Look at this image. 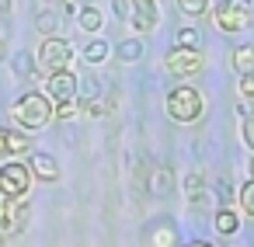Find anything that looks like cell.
Wrapping results in <instances>:
<instances>
[{
  "label": "cell",
  "instance_id": "1",
  "mask_svg": "<svg viewBox=\"0 0 254 247\" xmlns=\"http://www.w3.org/2000/svg\"><path fill=\"white\" fill-rule=\"evenodd\" d=\"M11 115H14V122H21L25 129H42V125L56 115V108H53V98L32 91V94H25V98L11 108Z\"/></svg>",
  "mask_w": 254,
  "mask_h": 247
},
{
  "label": "cell",
  "instance_id": "2",
  "mask_svg": "<svg viewBox=\"0 0 254 247\" xmlns=\"http://www.w3.org/2000/svg\"><path fill=\"white\" fill-rule=\"evenodd\" d=\"M167 115L174 122H195L202 115V94L195 87H174L167 94Z\"/></svg>",
  "mask_w": 254,
  "mask_h": 247
},
{
  "label": "cell",
  "instance_id": "3",
  "mask_svg": "<svg viewBox=\"0 0 254 247\" xmlns=\"http://www.w3.org/2000/svg\"><path fill=\"white\" fill-rule=\"evenodd\" d=\"M251 21H254V11H251L247 0H230V4H223L216 11V25L223 32H244Z\"/></svg>",
  "mask_w": 254,
  "mask_h": 247
},
{
  "label": "cell",
  "instance_id": "4",
  "mask_svg": "<svg viewBox=\"0 0 254 247\" xmlns=\"http://www.w3.org/2000/svg\"><path fill=\"white\" fill-rule=\"evenodd\" d=\"M70 66V46L63 39H46L42 49H39V70L49 77L56 70H66Z\"/></svg>",
  "mask_w": 254,
  "mask_h": 247
},
{
  "label": "cell",
  "instance_id": "5",
  "mask_svg": "<svg viewBox=\"0 0 254 247\" xmlns=\"http://www.w3.org/2000/svg\"><path fill=\"white\" fill-rule=\"evenodd\" d=\"M28 185H32V171L21 167V164H7V167H0V188H4V195L11 202L25 198L28 195Z\"/></svg>",
  "mask_w": 254,
  "mask_h": 247
},
{
  "label": "cell",
  "instance_id": "6",
  "mask_svg": "<svg viewBox=\"0 0 254 247\" xmlns=\"http://www.w3.org/2000/svg\"><path fill=\"white\" fill-rule=\"evenodd\" d=\"M167 70H171L174 77H191V73L202 70V53L191 49V46H174V49L167 53Z\"/></svg>",
  "mask_w": 254,
  "mask_h": 247
},
{
  "label": "cell",
  "instance_id": "7",
  "mask_svg": "<svg viewBox=\"0 0 254 247\" xmlns=\"http://www.w3.org/2000/svg\"><path fill=\"white\" fill-rule=\"evenodd\" d=\"M49 98H53V101H73V98H77V77H73L70 70L49 73Z\"/></svg>",
  "mask_w": 254,
  "mask_h": 247
},
{
  "label": "cell",
  "instance_id": "8",
  "mask_svg": "<svg viewBox=\"0 0 254 247\" xmlns=\"http://www.w3.org/2000/svg\"><path fill=\"white\" fill-rule=\"evenodd\" d=\"M129 21H132L136 32H150V28L160 21L157 0H132V14H129Z\"/></svg>",
  "mask_w": 254,
  "mask_h": 247
},
{
  "label": "cell",
  "instance_id": "9",
  "mask_svg": "<svg viewBox=\"0 0 254 247\" xmlns=\"http://www.w3.org/2000/svg\"><path fill=\"white\" fill-rule=\"evenodd\" d=\"M28 171H32V178H39V181H56V178H60V164H56L49 153H32Z\"/></svg>",
  "mask_w": 254,
  "mask_h": 247
},
{
  "label": "cell",
  "instance_id": "10",
  "mask_svg": "<svg viewBox=\"0 0 254 247\" xmlns=\"http://www.w3.org/2000/svg\"><path fill=\"white\" fill-rule=\"evenodd\" d=\"M233 70H237L240 77L254 73V46H240V49H233Z\"/></svg>",
  "mask_w": 254,
  "mask_h": 247
},
{
  "label": "cell",
  "instance_id": "11",
  "mask_svg": "<svg viewBox=\"0 0 254 247\" xmlns=\"http://www.w3.org/2000/svg\"><path fill=\"white\" fill-rule=\"evenodd\" d=\"M216 230H219L223 237L237 233V230H240V219H237V212H233V209H219V212H216Z\"/></svg>",
  "mask_w": 254,
  "mask_h": 247
},
{
  "label": "cell",
  "instance_id": "12",
  "mask_svg": "<svg viewBox=\"0 0 254 247\" xmlns=\"http://www.w3.org/2000/svg\"><path fill=\"white\" fill-rule=\"evenodd\" d=\"M0 136H4V150L7 153H25L28 150V139L21 132H0Z\"/></svg>",
  "mask_w": 254,
  "mask_h": 247
},
{
  "label": "cell",
  "instance_id": "13",
  "mask_svg": "<svg viewBox=\"0 0 254 247\" xmlns=\"http://www.w3.org/2000/svg\"><path fill=\"white\" fill-rule=\"evenodd\" d=\"M80 28H84V32H98V28H101V11L84 7V11H80Z\"/></svg>",
  "mask_w": 254,
  "mask_h": 247
},
{
  "label": "cell",
  "instance_id": "14",
  "mask_svg": "<svg viewBox=\"0 0 254 247\" xmlns=\"http://www.w3.org/2000/svg\"><path fill=\"white\" fill-rule=\"evenodd\" d=\"M84 60H87V63H105V60H108V46H105V42H91V46L84 49Z\"/></svg>",
  "mask_w": 254,
  "mask_h": 247
},
{
  "label": "cell",
  "instance_id": "15",
  "mask_svg": "<svg viewBox=\"0 0 254 247\" xmlns=\"http://www.w3.org/2000/svg\"><path fill=\"white\" fill-rule=\"evenodd\" d=\"M240 209H244V212L254 219V178H251V181L240 188Z\"/></svg>",
  "mask_w": 254,
  "mask_h": 247
},
{
  "label": "cell",
  "instance_id": "16",
  "mask_svg": "<svg viewBox=\"0 0 254 247\" xmlns=\"http://www.w3.org/2000/svg\"><path fill=\"white\" fill-rule=\"evenodd\" d=\"M143 56V46L132 39V42H122L119 46V60H126V63H132V60H139Z\"/></svg>",
  "mask_w": 254,
  "mask_h": 247
},
{
  "label": "cell",
  "instance_id": "17",
  "mask_svg": "<svg viewBox=\"0 0 254 247\" xmlns=\"http://www.w3.org/2000/svg\"><path fill=\"white\" fill-rule=\"evenodd\" d=\"M178 7L195 18V14H205V11H209V0H178Z\"/></svg>",
  "mask_w": 254,
  "mask_h": 247
},
{
  "label": "cell",
  "instance_id": "18",
  "mask_svg": "<svg viewBox=\"0 0 254 247\" xmlns=\"http://www.w3.org/2000/svg\"><path fill=\"white\" fill-rule=\"evenodd\" d=\"M153 247H174V230H171V226L157 230V233H153Z\"/></svg>",
  "mask_w": 254,
  "mask_h": 247
},
{
  "label": "cell",
  "instance_id": "19",
  "mask_svg": "<svg viewBox=\"0 0 254 247\" xmlns=\"http://www.w3.org/2000/svg\"><path fill=\"white\" fill-rule=\"evenodd\" d=\"M240 132H244V143L254 150V112H247V115H244V125H240Z\"/></svg>",
  "mask_w": 254,
  "mask_h": 247
},
{
  "label": "cell",
  "instance_id": "20",
  "mask_svg": "<svg viewBox=\"0 0 254 247\" xmlns=\"http://www.w3.org/2000/svg\"><path fill=\"white\" fill-rule=\"evenodd\" d=\"M178 46H191V49H198V32H191V28H185V32L178 35Z\"/></svg>",
  "mask_w": 254,
  "mask_h": 247
},
{
  "label": "cell",
  "instance_id": "21",
  "mask_svg": "<svg viewBox=\"0 0 254 247\" xmlns=\"http://www.w3.org/2000/svg\"><path fill=\"white\" fill-rule=\"evenodd\" d=\"M240 94H244V98H254V73L240 77Z\"/></svg>",
  "mask_w": 254,
  "mask_h": 247
},
{
  "label": "cell",
  "instance_id": "22",
  "mask_svg": "<svg viewBox=\"0 0 254 247\" xmlns=\"http://www.w3.org/2000/svg\"><path fill=\"white\" fill-rule=\"evenodd\" d=\"M115 14L129 21V14H132V0H115Z\"/></svg>",
  "mask_w": 254,
  "mask_h": 247
},
{
  "label": "cell",
  "instance_id": "23",
  "mask_svg": "<svg viewBox=\"0 0 254 247\" xmlns=\"http://www.w3.org/2000/svg\"><path fill=\"white\" fill-rule=\"evenodd\" d=\"M7 205H11V198L4 195V188H0V216H4V212H7Z\"/></svg>",
  "mask_w": 254,
  "mask_h": 247
},
{
  "label": "cell",
  "instance_id": "24",
  "mask_svg": "<svg viewBox=\"0 0 254 247\" xmlns=\"http://www.w3.org/2000/svg\"><path fill=\"white\" fill-rule=\"evenodd\" d=\"M11 11V0H0V14H7Z\"/></svg>",
  "mask_w": 254,
  "mask_h": 247
},
{
  "label": "cell",
  "instance_id": "25",
  "mask_svg": "<svg viewBox=\"0 0 254 247\" xmlns=\"http://www.w3.org/2000/svg\"><path fill=\"white\" fill-rule=\"evenodd\" d=\"M188 247H212V244H188Z\"/></svg>",
  "mask_w": 254,
  "mask_h": 247
},
{
  "label": "cell",
  "instance_id": "26",
  "mask_svg": "<svg viewBox=\"0 0 254 247\" xmlns=\"http://www.w3.org/2000/svg\"><path fill=\"white\" fill-rule=\"evenodd\" d=\"M0 56H4V39H0Z\"/></svg>",
  "mask_w": 254,
  "mask_h": 247
},
{
  "label": "cell",
  "instance_id": "27",
  "mask_svg": "<svg viewBox=\"0 0 254 247\" xmlns=\"http://www.w3.org/2000/svg\"><path fill=\"white\" fill-rule=\"evenodd\" d=\"M251 174H254V157H251Z\"/></svg>",
  "mask_w": 254,
  "mask_h": 247
}]
</instances>
